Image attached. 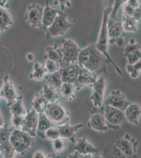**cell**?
Masks as SVG:
<instances>
[{"mask_svg":"<svg viewBox=\"0 0 141 158\" xmlns=\"http://www.w3.org/2000/svg\"><path fill=\"white\" fill-rule=\"evenodd\" d=\"M79 65L98 76L101 73L108 75L106 64L110 62L106 56L97 49L94 44L81 50L78 57Z\"/></svg>","mask_w":141,"mask_h":158,"instance_id":"cell-1","label":"cell"},{"mask_svg":"<svg viewBox=\"0 0 141 158\" xmlns=\"http://www.w3.org/2000/svg\"><path fill=\"white\" fill-rule=\"evenodd\" d=\"M112 9L113 6L112 4H110V5H109L106 8L104 9L101 29L100 31L97 42L95 45L97 49L106 56L107 59L109 60L110 62L112 63V64L113 67H114L116 71L120 74V75L123 76V72H122L121 70H120L119 68L113 61L112 59H111L107 51L109 40L108 29H107V21H108L109 15H110V13L112 11Z\"/></svg>","mask_w":141,"mask_h":158,"instance_id":"cell-2","label":"cell"},{"mask_svg":"<svg viewBox=\"0 0 141 158\" xmlns=\"http://www.w3.org/2000/svg\"><path fill=\"white\" fill-rule=\"evenodd\" d=\"M10 142L19 155H23L35 143V138L20 130L13 129Z\"/></svg>","mask_w":141,"mask_h":158,"instance_id":"cell-3","label":"cell"},{"mask_svg":"<svg viewBox=\"0 0 141 158\" xmlns=\"http://www.w3.org/2000/svg\"><path fill=\"white\" fill-rule=\"evenodd\" d=\"M72 27V24L68 19V15L59 10L58 15L53 23L47 29L45 32L48 39L56 38L65 34Z\"/></svg>","mask_w":141,"mask_h":158,"instance_id":"cell-4","label":"cell"},{"mask_svg":"<svg viewBox=\"0 0 141 158\" xmlns=\"http://www.w3.org/2000/svg\"><path fill=\"white\" fill-rule=\"evenodd\" d=\"M44 113L53 124H56L55 126L68 123L70 121L65 108L58 101L48 103Z\"/></svg>","mask_w":141,"mask_h":158,"instance_id":"cell-5","label":"cell"},{"mask_svg":"<svg viewBox=\"0 0 141 158\" xmlns=\"http://www.w3.org/2000/svg\"><path fill=\"white\" fill-rule=\"evenodd\" d=\"M61 43L62 47L61 48V51L63 56L62 63L61 64H74L75 61L78 60L81 49L72 39L63 38Z\"/></svg>","mask_w":141,"mask_h":158,"instance_id":"cell-6","label":"cell"},{"mask_svg":"<svg viewBox=\"0 0 141 158\" xmlns=\"http://www.w3.org/2000/svg\"><path fill=\"white\" fill-rule=\"evenodd\" d=\"M43 11L44 8L39 4L36 3L30 4L25 13V21L31 27L42 30Z\"/></svg>","mask_w":141,"mask_h":158,"instance_id":"cell-7","label":"cell"},{"mask_svg":"<svg viewBox=\"0 0 141 158\" xmlns=\"http://www.w3.org/2000/svg\"><path fill=\"white\" fill-rule=\"evenodd\" d=\"M139 142L129 133L115 142L114 146L125 155L126 158H136Z\"/></svg>","mask_w":141,"mask_h":158,"instance_id":"cell-8","label":"cell"},{"mask_svg":"<svg viewBox=\"0 0 141 158\" xmlns=\"http://www.w3.org/2000/svg\"><path fill=\"white\" fill-rule=\"evenodd\" d=\"M92 86L93 91L90 97V99L93 102L94 108L100 109L103 106L104 94L106 86V76L104 75L100 76Z\"/></svg>","mask_w":141,"mask_h":158,"instance_id":"cell-9","label":"cell"},{"mask_svg":"<svg viewBox=\"0 0 141 158\" xmlns=\"http://www.w3.org/2000/svg\"><path fill=\"white\" fill-rule=\"evenodd\" d=\"M0 97L6 101L7 107L15 102L18 98L15 85L10 80L8 74H6L3 77V83L0 90Z\"/></svg>","mask_w":141,"mask_h":158,"instance_id":"cell-10","label":"cell"},{"mask_svg":"<svg viewBox=\"0 0 141 158\" xmlns=\"http://www.w3.org/2000/svg\"><path fill=\"white\" fill-rule=\"evenodd\" d=\"M109 34V42L111 44L116 43L118 47L123 45L124 38L126 35L124 31L122 21L119 20L107 27Z\"/></svg>","mask_w":141,"mask_h":158,"instance_id":"cell-11","label":"cell"},{"mask_svg":"<svg viewBox=\"0 0 141 158\" xmlns=\"http://www.w3.org/2000/svg\"><path fill=\"white\" fill-rule=\"evenodd\" d=\"M105 106H109L124 112L130 103L127 100L125 95L120 90H114L111 92L106 99Z\"/></svg>","mask_w":141,"mask_h":158,"instance_id":"cell-12","label":"cell"},{"mask_svg":"<svg viewBox=\"0 0 141 158\" xmlns=\"http://www.w3.org/2000/svg\"><path fill=\"white\" fill-rule=\"evenodd\" d=\"M98 76L91 71L81 67L79 76L77 77L74 85L77 91L85 86L93 85L98 79Z\"/></svg>","mask_w":141,"mask_h":158,"instance_id":"cell-13","label":"cell"},{"mask_svg":"<svg viewBox=\"0 0 141 158\" xmlns=\"http://www.w3.org/2000/svg\"><path fill=\"white\" fill-rule=\"evenodd\" d=\"M104 115L107 124L116 128L123 122L125 117L124 112L109 106L104 107Z\"/></svg>","mask_w":141,"mask_h":158,"instance_id":"cell-14","label":"cell"},{"mask_svg":"<svg viewBox=\"0 0 141 158\" xmlns=\"http://www.w3.org/2000/svg\"><path fill=\"white\" fill-rule=\"evenodd\" d=\"M39 114L32 109L27 112L25 115L24 123L22 130L28 133L31 136L35 138L37 135Z\"/></svg>","mask_w":141,"mask_h":158,"instance_id":"cell-15","label":"cell"},{"mask_svg":"<svg viewBox=\"0 0 141 158\" xmlns=\"http://www.w3.org/2000/svg\"><path fill=\"white\" fill-rule=\"evenodd\" d=\"M81 67L79 64H70L61 67L59 72L63 83H74L79 76Z\"/></svg>","mask_w":141,"mask_h":158,"instance_id":"cell-16","label":"cell"},{"mask_svg":"<svg viewBox=\"0 0 141 158\" xmlns=\"http://www.w3.org/2000/svg\"><path fill=\"white\" fill-rule=\"evenodd\" d=\"M124 56L128 60V64H134L141 60L140 46L135 43V39H132L124 49Z\"/></svg>","mask_w":141,"mask_h":158,"instance_id":"cell-17","label":"cell"},{"mask_svg":"<svg viewBox=\"0 0 141 158\" xmlns=\"http://www.w3.org/2000/svg\"><path fill=\"white\" fill-rule=\"evenodd\" d=\"M88 126L95 131L104 132L107 131L109 127L103 113L95 112L92 114L88 122Z\"/></svg>","mask_w":141,"mask_h":158,"instance_id":"cell-18","label":"cell"},{"mask_svg":"<svg viewBox=\"0 0 141 158\" xmlns=\"http://www.w3.org/2000/svg\"><path fill=\"white\" fill-rule=\"evenodd\" d=\"M84 126L83 123H79L76 125H71L66 123L60 126H57L60 137L66 140H70L72 143H75V135L79 130Z\"/></svg>","mask_w":141,"mask_h":158,"instance_id":"cell-19","label":"cell"},{"mask_svg":"<svg viewBox=\"0 0 141 158\" xmlns=\"http://www.w3.org/2000/svg\"><path fill=\"white\" fill-rule=\"evenodd\" d=\"M124 115L126 120L133 125L139 123L141 117V107L138 103H132L129 105L125 110Z\"/></svg>","mask_w":141,"mask_h":158,"instance_id":"cell-20","label":"cell"},{"mask_svg":"<svg viewBox=\"0 0 141 158\" xmlns=\"http://www.w3.org/2000/svg\"><path fill=\"white\" fill-rule=\"evenodd\" d=\"M75 151L78 152L81 155H86L88 154H95L98 152V149L94 147L89 143L85 137L79 139L74 148Z\"/></svg>","mask_w":141,"mask_h":158,"instance_id":"cell-21","label":"cell"},{"mask_svg":"<svg viewBox=\"0 0 141 158\" xmlns=\"http://www.w3.org/2000/svg\"><path fill=\"white\" fill-rule=\"evenodd\" d=\"M59 10L56 9L51 7L47 2L46 6L44 9L43 16V27L42 30L46 31L56 20L58 15Z\"/></svg>","mask_w":141,"mask_h":158,"instance_id":"cell-22","label":"cell"},{"mask_svg":"<svg viewBox=\"0 0 141 158\" xmlns=\"http://www.w3.org/2000/svg\"><path fill=\"white\" fill-rule=\"evenodd\" d=\"M48 103V101L44 97L42 90H41L39 93L36 94L35 97L32 102L31 106L33 109L38 114H39L44 113Z\"/></svg>","mask_w":141,"mask_h":158,"instance_id":"cell-23","label":"cell"},{"mask_svg":"<svg viewBox=\"0 0 141 158\" xmlns=\"http://www.w3.org/2000/svg\"><path fill=\"white\" fill-rule=\"evenodd\" d=\"M54 126L48 117L44 113L39 114L37 135L42 138L44 139V132L47 130Z\"/></svg>","mask_w":141,"mask_h":158,"instance_id":"cell-24","label":"cell"},{"mask_svg":"<svg viewBox=\"0 0 141 158\" xmlns=\"http://www.w3.org/2000/svg\"><path fill=\"white\" fill-rule=\"evenodd\" d=\"M46 50V60H50L60 63H62L63 56L61 51V48H59L57 44L47 47Z\"/></svg>","mask_w":141,"mask_h":158,"instance_id":"cell-25","label":"cell"},{"mask_svg":"<svg viewBox=\"0 0 141 158\" xmlns=\"http://www.w3.org/2000/svg\"><path fill=\"white\" fill-rule=\"evenodd\" d=\"M8 108L12 114V117L25 115L27 113L22 95H19L15 102L13 103Z\"/></svg>","mask_w":141,"mask_h":158,"instance_id":"cell-26","label":"cell"},{"mask_svg":"<svg viewBox=\"0 0 141 158\" xmlns=\"http://www.w3.org/2000/svg\"><path fill=\"white\" fill-rule=\"evenodd\" d=\"M77 89L73 83H63L59 93L64 100L71 101L75 98Z\"/></svg>","mask_w":141,"mask_h":158,"instance_id":"cell-27","label":"cell"},{"mask_svg":"<svg viewBox=\"0 0 141 158\" xmlns=\"http://www.w3.org/2000/svg\"><path fill=\"white\" fill-rule=\"evenodd\" d=\"M44 79L48 82L50 86H52L58 92L63 83L59 71L53 73L47 74Z\"/></svg>","mask_w":141,"mask_h":158,"instance_id":"cell-28","label":"cell"},{"mask_svg":"<svg viewBox=\"0 0 141 158\" xmlns=\"http://www.w3.org/2000/svg\"><path fill=\"white\" fill-rule=\"evenodd\" d=\"M42 93L49 103L56 102L59 101L60 98L59 92L49 85H43Z\"/></svg>","mask_w":141,"mask_h":158,"instance_id":"cell-29","label":"cell"},{"mask_svg":"<svg viewBox=\"0 0 141 158\" xmlns=\"http://www.w3.org/2000/svg\"><path fill=\"white\" fill-rule=\"evenodd\" d=\"M17 155L10 141L0 144V158H15Z\"/></svg>","mask_w":141,"mask_h":158,"instance_id":"cell-30","label":"cell"},{"mask_svg":"<svg viewBox=\"0 0 141 158\" xmlns=\"http://www.w3.org/2000/svg\"><path fill=\"white\" fill-rule=\"evenodd\" d=\"M122 25L124 31L127 32L136 33L138 32V22L132 17L123 15Z\"/></svg>","mask_w":141,"mask_h":158,"instance_id":"cell-31","label":"cell"},{"mask_svg":"<svg viewBox=\"0 0 141 158\" xmlns=\"http://www.w3.org/2000/svg\"><path fill=\"white\" fill-rule=\"evenodd\" d=\"M48 74L45 65L42 64L39 62L34 64L33 71L30 75L31 79H34L37 81H41L44 79L45 77Z\"/></svg>","mask_w":141,"mask_h":158,"instance_id":"cell-32","label":"cell"},{"mask_svg":"<svg viewBox=\"0 0 141 158\" xmlns=\"http://www.w3.org/2000/svg\"><path fill=\"white\" fill-rule=\"evenodd\" d=\"M139 5V1L138 0L126 1L123 7V15L132 17L134 11Z\"/></svg>","mask_w":141,"mask_h":158,"instance_id":"cell-33","label":"cell"},{"mask_svg":"<svg viewBox=\"0 0 141 158\" xmlns=\"http://www.w3.org/2000/svg\"><path fill=\"white\" fill-rule=\"evenodd\" d=\"M126 69L132 79L138 78L141 72V60L134 64H127Z\"/></svg>","mask_w":141,"mask_h":158,"instance_id":"cell-34","label":"cell"},{"mask_svg":"<svg viewBox=\"0 0 141 158\" xmlns=\"http://www.w3.org/2000/svg\"><path fill=\"white\" fill-rule=\"evenodd\" d=\"M13 130V129L9 127L6 124L0 128V144L10 141Z\"/></svg>","mask_w":141,"mask_h":158,"instance_id":"cell-35","label":"cell"},{"mask_svg":"<svg viewBox=\"0 0 141 158\" xmlns=\"http://www.w3.org/2000/svg\"><path fill=\"white\" fill-rule=\"evenodd\" d=\"M66 139L59 138L56 140L52 141V148L56 153H61L65 150L67 147Z\"/></svg>","mask_w":141,"mask_h":158,"instance_id":"cell-36","label":"cell"},{"mask_svg":"<svg viewBox=\"0 0 141 158\" xmlns=\"http://www.w3.org/2000/svg\"><path fill=\"white\" fill-rule=\"evenodd\" d=\"M60 138V133L57 126H54L44 132V139L53 141Z\"/></svg>","mask_w":141,"mask_h":158,"instance_id":"cell-37","label":"cell"},{"mask_svg":"<svg viewBox=\"0 0 141 158\" xmlns=\"http://www.w3.org/2000/svg\"><path fill=\"white\" fill-rule=\"evenodd\" d=\"M45 67L47 70L48 74L53 73L54 72L59 71L61 69V64L54 61L47 59L45 64Z\"/></svg>","mask_w":141,"mask_h":158,"instance_id":"cell-38","label":"cell"},{"mask_svg":"<svg viewBox=\"0 0 141 158\" xmlns=\"http://www.w3.org/2000/svg\"><path fill=\"white\" fill-rule=\"evenodd\" d=\"M0 20L6 22L10 27L13 25L12 18L7 10L0 6Z\"/></svg>","mask_w":141,"mask_h":158,"instance_id":"cell-39","label":"cell"},{"mask_svg":"<svg viewBox=\"0 0 141 158\" xmlns=\"http://www.w3.org/2000/svg\"><path fill=\"white\" fill-rule=\"evenodd\" d=\"M25 115H20L18 117H12L11 123L14 129L22 130L24 123Z\"/></svg>","mask_w":141,"mask_h":158,"instance_id":"cell-40","label":"cell"},{"mask_svg":"<svg viewBox=\"0 0 141 158\" xmlns=\"http://www.w3.org/2000/svg\"><path fill=\"white\" fill-rule=\"evenodd\" d=\"M113 158H126L121 151L116 147H114L112 150Z\"/></svg>","mask_w":141,"mask_h":158,"instance_id":"cell-41","label":"cell"},{"mask_svg":"<svg viewBox=\"0 0 141 158\" xmlns=\"http://www.w3.org/2000/svg\"><path fill=\"white\" fill-rule=\"evenodd\" d=\"M133 18L138 22L141 21V4L139 5V6L134 11V14L132 16Z\"/></svg>","mask_w":141,"mask_h":158,"instance_id":"cell-42","label":"cell"},{"mask_svg":"<svg viewBox=\"0 0 141 158\" xmlns=\"http://www.w3.org/2000/svg\"><path fill=\"white\" fill-rule=\"evenodd\" d=\"M33 158H47V157L43 151L38 150L34 153Z\"/></svg>","mask_w":141,"mask_h":158,"instance_id":"cell-43","label":"cell"},{"mask_svg":"<svg viewBox=\"0 0 141 158\" xmlns=\"http://www.w3.org/2000/svg\"><path fill=\"white\" fill-rule=\"evenodd\" d=\"M83 155L80 154L78 152L75 151L72 153L68 155L67 158H82Z\"/></svg>","mask_w":141,"mask_h":158,"instance_id":"cell-44","label":"cell"},{"mask_svg":"<svg viewBox=\"0 0 141 158\" xmlns=\"http://www.w3.org/2000/svg\"><path fill=\"white\" fill-rule=\"evenodd\" d=\"M27 59L29 61V62H32V61L34 60L35 59V56L33 53H29L28 54H27Z\"/></svg>","mask_w":141,"mask_h":158,"instance_id":"cell-45","label":"cell"},{"mask_svg":"<svg viewBox=\"0 0 141 158\" xmlns=\"http://www.w3.org/2000/svg\"><path fill=\"white\" fill-rule=\"evenodd\" d=\"M4 120L3 118L2 115L0 114V128L2 127L4 125Z\"/></svg>","mask_w":141,"mask_h":158,"instance_id":"cell-46","label":"cell"},{"mask_svg":"<svg viewBox=\"0 0 141 158\" xmlns=\"http://www.w3.org/2000/svg\"><path fill=\"white\" fill-rule=\"evenodd\" d=\"M82 158H94V154H88V155H83Z\"/></svg>","mask_w":141,"mask_h":158,"instance_id":"cell-47","label":"cell"},{"mask_svg":"<svg viewBox=\"0 0 141 158\" xmlns=\"http://www.w3.org/2000/svg\"><path fill=\"white\" fill-rule=\"evenodd\" d=\"M94 158H104L101 155L98 154L97 153L94 154Z\"/></svg>","mask_w":141,"mask_h":158,"instance_id":"cell-48","label":"cell"},{"mask_svg":"<svg viewBox=\"0 0 141 158\" xmlns=\"http://www.w3.org/2000/svg\"><path fill=\"white\" fill-rule=\"evenodd\" d=\"M47 158H56L55 157H52V156H51V157H47Z\"/></svg>","mask_w":141,"mask_h":158,"instance_id":"cell-49","label":"cell"},{"mask_svg":"<svg viewBox=\"0 0 141 158\" xmlns=\"http://www.w3.org/2000/svg\"><path fill=\"white\" fill-rule=\"evenodd\" d=\"M2 32H1V30H0V34H1V33Z\"/></svg>","mask_w":141,"mask_h":158,"instance_id":"cell-50","label":"cell"},{"mask_svg":"<svg viewBox=\"0 0 141 158\" xmlns=\"http://www.w3.org/2000/svg\"><path fill=\"white\" fill-rule=\"evenodd\" d=\"M139 158H141V156H140V157H139Z\"/></svg>","mask_w":141,"mask_h":158,"instance_id":"cell-51","label":"cell"}]
</instances>
